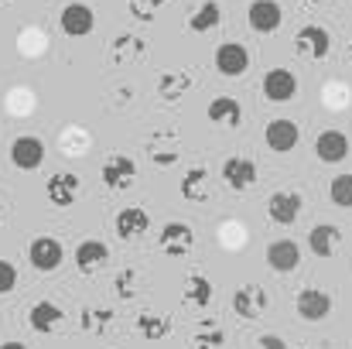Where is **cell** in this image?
<instances>
[{
  "label": "cell",
  "mask_w": 352,
  "mask_h": 349,
  "mask_svg": "<svg viewBox=\"0 0 352 349\" xmlns=\"http://www.w3.org/2000/svg\"><path fill=\"white\" fill-rule=\"evenodd\" d=\"M294 52L308 62H322L329 52H332V34L322 28V24H308L294 34Z\"/></svg>",
  "instance_id": "6da1fadb"
},
{
  "label": "cell",
  "mask_w": 352,
  "mask_h": 349,
  "mask_svg": "<svg viewBox=\"0 0 352 349\" xmlns=\"http://www.w3.org/2000/svg\"><path fill=\"white\" fill-rule=\"evenodd\" d=\"M28 260H31L34 271L48 274V271H58V267H62L65 250H62V243H58L55 236H34V240L28 243Z\"/></svg>",
  "instance_id": "7a4b0ae2"
},
{
  "label": "cell",
  "mask_w": 352,
  "mask_h": 349,
  "mask_svg": "<svg viewBox=\"0 0 352 349\" xmlns=\"http://www.w3.org/2000/svg\"><path fill=\"white\" fill-rule=\"evenodd\" d=\"M301 209H305L301 192L280 189V192H274V195L267 199V216H270V223H277V226H294L298 216H301Z\"/></svg>",
  "instance_id": "3957f363"
},
{
  "label": "cell",
  "mask_w": 352,
  "mask_h": 349,
  "mask_svg": "<svg viewBox=\"0 0 352 349\" xmlns=\"http://www.w3.org/2000/svg\"><path fill=\"white\" fill-rule=\"evenodd\" d=\"M298 264H301V243L298 240L284 236V240L267 243V267L274 274H291V271H298Z\"/></svg>",
  "instance_id": "277c9868"
},
{
  "label": "cell",
  "mask_w": 352,
  "mask_h": 349,
  "mask_svg": "<svg viewBox=\"0 0 352 349\" xmlns=\"http://www.w3.org/2000/svg\"><path fill=\"white\" fill-rule=\"evenodd\" d=\"M216 72L223 76V79H239L246 69H250V52H246V45H239V41H226V45H219L216 48Z\"/></svg>",
  "instance_id": "5b68a950"
},
{
  "label": "cell",
  "mask_w": 352,
  "mask_h": 349,
  "mask_svg": "<svg viewBox=\"0 0 352 349\" xmlns=\"http://www.w3.org/2000/svg\"><path fill=\"white\" fill-rule=\"evenodd\" d=\"M280 21H284V10H280L277 0H253L250 10H246V24L256 34H274L280 28Z\"/></svg>",
  "instance_id": "8992f818"
},
{
  "label": "cell",
  "mask_w": 352,
  "mask_h": 349,
  "mask_svg": "<svg viewBox=\"0 0 352 349\" xmlns=\"http://www.w3.org/2000/svg\"><path fill=\"white\" fill-rule=\"evenodd\" d=\"M58 24H62V31H65L69 38H86V34L96 28V10H93L89 3H65Z\"/></svg>",
  "instance_id": "52a82bcc"
},
{
  "label": "cell",
  "mask_w": 352,
  "mask_h": 349,
  "mask_svg": "<svg viewBox=\"0 0 352 349\" xmlns=\"http://www.w3.org/2000/svg\"><path fill=\"white\" fill-rule=\"evenodd\" d=\"M263 140H267V147H270V151L287 154V151H294V147H298V140H301V127H298L294 120H287V116L270 120V123H267V130H263Z\"/></svg>",
  "instance_id": "ba28073f"
},
{
  "label": "cell",
  "mask_w": 352,
  "mask_h": 349,
  "mask_svg": "<svg viewBox=\"0 0 352 349\" xmlns=\"http://www.w3.org/2000/svg\"><path fill=\"white\" fill-rule=\"evenodd\" d=\"M10 161H14V168H21V171L41 168V161H45V140H41V137H31V134L14 137V144H10Z\"/></svg>",
  "instance_id": "9c48e42d"
},
{
  "label": "cell",
  "mask_w": 352,
  "mask_h": 349,
  "mask_svg": "<svg viewBox=\"0 0 352 349\" xmlns=\"http://www.w3.org/2000/svg\"><path fill=\"white\" fill-rule=\"evenodd\" d=\"M263 96L270 103H291L298 96V76L291 69H270L263 76Z\"/></svg>",
  "instance_id": "30bf717a"
},
{
  "label": "cell",
  "mask_w": 352,
  "mask_h": 349,
  "mask_svg": "<svg viewBox=\"0 0 352 349\" xmlns=\"http://www.w3.org/2000/svg\"><path fill=\"white\" fill-rule=\"evenodd\" d=\"M267 305H270V298H267V291L260 284H243L233 295V312L239 319H246V322L260 319L267 312Z\"/></svg>",
  "instance_id": "8fae6325"
},
{
  "label": "cell",
  "mask_w": 352,
  "mask_h": 349,
  "mask_svg": "<svg viewBox=\"0 0 352 349\" xmlns=\"http://www.w3.org/2000/svg\"><path fill=\"white\" fill-rule=\"evenodd\" d=\"M157 246L168 257H185L195 246V233L188 223H164V230L157 233Z\"/></svg>",
  "instance_id": "7c38bea8"
},
{
  "label": "cell",
  "mask_w": 352,
  "mask_h": 349,
  "mask_svg": "<svg viewBox=\"0 0 352 349\" xmlns=\"http://www.w3.org/2000/svg\"><path fill=\"white\" fill-rule=\"evenodd\" d=\"M294 308H298V315H301L305 322H322V319H329V312H332V298H329V291H322V288H305V291H298Z\"/></svg>",
  "instance_id": "4fadbf2b"
},
{
  "label": "cell",
  "mask_w": 352,
  "mask_h": 349,
  "mask_svg": "<svg viewBox=\"0 0 352 349\" xmlns=\"http://www.w3.org/2000/svg\"><path fill=\"white\" fill-rule=\"evenodd\" d=\"M315 154L322 165H339L349 158V137L342 130H322L315 137Z\"/></svg>",
  "instance_id": "5bb4252c"
},
{
  "label": "cell",
  "mask_w": 352,
  "mask_h": 349,
  "mask_svg": "<svg viewBox=\"0 0 352 349\" xmlns=\"http://www.w3.org/2000/svg\"><path fill=\"white\" fill-rule=\"evenodd\" d=\"M256 178H260V171H256V165H253L250 158H226V161H223V182H226L233 192L253 189Z\"/></svg>",
  "instance_id": "9a60e30c"
},
{
  "label": "cell",
  "mask_w": 352,
  "mask_h": 349,
  "mask_svg": "<svg viewBox=\"0 0 352 349\" xmlns=\"http://www.w3.org/2000/svg\"><path fill=\"white\" fill-rule=\"evenodd\" d=\"M45 195H48V202L58 206V209L72 206L76 195H79V175H72V171H58V175H52V178L45 182Z\"/></svg>",
  "instance_id": "2e32d148"
},
{
  "label": "cell",
  "mask_w": 352,
  "mask_h": 349,
  "mask_svg": "<svg viewBox=\"0 0 352 349\" xmlns=\"http://www.w3.org/2000/svg\"><path fill=\"white\" fill-rule=\"evenodd\" d=\"M100 178H103V185H107V189L123 192V189H130V185H133V178H137V165H133V158L117 154V158H110V161L103 165Z\"/></svg>",
  "instance_id": "e0dca14e"
},
{
  "label": "cell",
  "mask_w": 352,
  "mask_h": 349,
  "mask_svg": "<svg viewBox=\"0 0 352 349\" xmlns=\"http://www.w3.org/2000/svg\"><path fill=\"white\" fill-rule=\"evenodd\" d=\"M72 260H76V267H79L82 274H96V271L110 260V246H107L103 240H82V243L76 246Z\"/></svg>",
  "instance_id": "ac0fdd59"
},
{
  "label": "cell",
  "mask_w": 352,
  "mask_h": 349,
  "mask_svg": "<svg viewBox=\"0 0 352 349\" xmlns=\"http://www.w3.org/2000/svg\"><path fill=\"white\" fill-rule=\"evenodd\" d=\"M117 236L120 240H140L144 233L151 230V216L140 209V206H126L123 213L117 216Z\"/></svg>",
  "instance_id": "d6986e66"
},
{
  "label": "cell",
  "mask_w": 352,
  "mask_h": 349,
  "mask_svg": "<svg viewBox=\"0 0 352 349\" xmlns=\"http://www.w3.org/2000/svg\"><path fill=\"white\" fill-rule=\"evenodd\" d=\"M206 116H209L216 127H239V123H243V107H239L236 96H216V100L209 103Z\"/></svg>",
  "instance_id": "ffe728a7"
},
{
  "label": "cell",
  "mask_w": 352,
  "mask_h": 349,
  "mask_svg": "<svg viewBox=\"0 0 352 349\" xmlns=\"http://www.w3.org/2000/svg\"><path fill=\"white\" fill-rule=\"evenodd\" d=\"M62 319H65V312H62L55 302H38V305H31V312H28V326H31L34 332H55Z\"/></svg>",
  "instance_id": "44dd1931"
},
{
  "label": "cell",
  "mask_w": 352,
  "mask_h": 349,
  "mask_svg": "<svg viewBox=\"0 0 352 349\" xmlns=\"http://www.w3.org/2000/svg\"><path fill=\"white\" fill-rule=\"evenodd\" d=\"M339 243H342V230L332 226V223H322L308 233V246H311L315 257H332L339 250Z\"/></svg>",
  "instance_id": "7402d4cb"
},
{
  "label": "cell",
  "mask_w": 352,
  "mask_h": 349,
  "mask_svg": "<svg viewBox=\"0 0 352 349\" xmlns=\"http://www.w3.org/2000/svg\"><path fill=\"white\" fill-rule=\"evenodd\" d=\"M219 21H223V7H219L216 0H206V3H199V7L188 14V31L209 34V31L219 28Z\"/></svg>",
  "instance_id": "603a6c76"
},
{
  "label": "cell",
  "mask_w": 352,
  "mask_h": 349,
  "mask_svg": "<svg viewBox=\"0 0 352 349\" xmlns=\"http://www.w3.org/2000/svg\"><path fill=\"white\" fill-rule=\"evenodd\" d=\"M188 89H192V72H164L157 83V93L164 103H178Z\"/></svg>",
  "instance_id": "cb8c5ba5"
},
{
  "label": "cell",
  "mask_w": 352,
  "mask_h": 349,
  "mask_svg": "<svg viewBox=\"0 0 352 349\" xmlns=\"http://www.w3.org/2000/svg\"><path fill=\"white\" fill-rule=\"evenodd\" d=\"M209 195V168H188L182 178V199L185 202H202Z\"/></svg>",
  "instance_id": "d4e9b609"
},
{
  "label": "cell",
  "mask_w": 352,
  "mask_h": 349,
  "mask_svg": "<svg viewBox=\"0 0 352 349\" xmlns=\"http://www.w3.org/2000/svg\"><path fill=\"white\" fill-rule=\"evenodd\" d=\"M212 295H216V288H212V281L206 274H188V281H185V302L188 305L209 308L212 305Z\"/></svg>",
  "instance_id": "484cf974"
},
{
  "label": "cell",
  "mask_w": 352,
  "mask_h": 349,
  "mask_svg": "<svg viewBox=\"0 0 352 349\" xmlns=\"http://www.w3.org/2000/svg\"><path fill=\"white\" fill-rule=\"evenodd\" d=\"M137 332L144 339H164L171 332V319L161 315V312H140L137 315Z\"/></svg>",
  "instance_id": "4316f807"
},
{
  "label": "cell",
  "mask_w": 352,
  "mask_h": 349,
  "mask_svg": "<svg viewBox=\"0 0 352 349\" xmlns=\"http://www.w3.org/2000/svg\"><path fill=\"white\" fill-rule=\"evenodd\" d=\"M329 199L339 209H352V175H336L329 182Z\"/></svg>",
  "instance_id": "83f0119b"
},
{
  "label": "cell",
  "mask_w": 352,
  "mask_h": 349,
  "mask_svg": "<svg viewBox=\"0 0 352 349\" xmlns=\"http://www.w3.org/2000/svg\"><path fill=\"white\" fill-rule=\"evenodd\" d=\"M137 284H140V271L126 267V271H120V274H117V295L123 298V302H130V298L140 291Z\"/></svg>",
  "instance_id": "f1b7e54d"
},
{
  "label": "cell",
  "mask_w": 352,
  "mask_h": 349,
  "mask_svg": "<svg viewBox=\"0 0 352 349\" xmlns=\"http://www.w3.org/2000/svg\"><path fill=\"white\" fill-rule=\"evenodd\" d=\"M120 55H123V62L133 59V55H144V41H137L133 34H120L113 41V59H120Z\"/></svg>",
  "instance_id": "f546056e"
},
{
  "label": "cell",
  "mask_w": 352,
  "mask_h": 349,
  "mask_svg": "<svg viewBox=\"0 0 352 349\" xmlns=\"http://www.w3.org/2000/svg\"><path fill=\"white\" fill-rule=\"evenodd\" d=\"M223 343H226L223 329H209V332H195V339H192V349H219Z\"/></svg>",
  "instance_id": "4dcf8cb0"
},
{
  "label": "cell",
  "mask_w": 352,
  "mask_h": 349,
  "mask_svg": "<svg viewBox=\"0 0 352 349\" xmlns=\"http://www.w3.org/2000/svg\"><path fill=\"white\" fill-rule=\"evenodd\" d=\"M161 3H164V0H130V14H133L137 21H154V14H157Z\"/></svg>",
  "instance_id": "1f68e13d"
},
{
  "label": "cell",
  "mask_w": 352,
  "mask_h": 349,
  "mask_svg": "<svg viewBox=\"0 0 352 349\" xmlns=\"http://www.w3.org/2000/svg\"><path fill=\"white\" fill-rule=\"evenodd\" d=\"M107 322H110V312H107V308H86V312H82V329H86V332L103 329Z\"/></svg>",
  "instance_id": "d6a6232c"
},
{
  "label": "cell",
  "mask_w": 352,
  "mask_h": 349,
  "mask_svg": "<svg viewBox=\"0 0 352 349\" xmlns=\"http://www.w3.org/2000/svg\"><path fill=\"white\" fill-rule=\"evenodd\" d=\"M17 288V267L10 260H0V295H10Z\"/></svg>",
  "instance_id": "836d02e7"
},
{
  "label": "cell",
  "mask_w": 352,
  "mask_h": 349,
  "mask_svg": "<svg viewBox=\"0 0 352 349\" xmlns=\"http://www.w3.org/2000/svg\"><path fill=\"white\" fill-rule=\"evenodd\" d=\"M256 346H260V349H287V346H284V339H280V336H274V332L260 336V339H256Z\"/></svg>",
  "instance_id": "e575fe53"
},
{
  "label": "cell",
  "mask_w": 352,
  "mask_h": 349,
  "mask_svg": "<svg viewBox=\"0 0 352 349\" xmlns=\"http://www.w3.org/2000/svg\"><path fill=\"white\" fill-rule=\"evenodd\" d=\"M0 349H28V346H24V343H3Z\"/></svg>",
  "instance_id": "d590c367"
},
{
  "label": "cell",
  "mask_w": 352,
  "mask_h": 349,
  "mask_svg": "<svg viewBox=\"0 0 352 349\" xmlns=\"http://www.w3.org/2000/svg\"><path fill=\"white\" fill-rule=\"evenodd\" d=\"M0 223H3V206H0Z\"/></svg>",
  "instance_id": "8d00e7d4"
},
{
  "label": "cell",
  "mask_w": 352,
  "mask_h": 349,
  "mask_svg": "<svg viewBox=\"0 0 352 349\" xmlns=\"http://www.w3.org/2000/svg\"><path fill=\"white\" fill-rule=\"evenodd\" d=\"M349 59H352V41H349Z\"/></svg>",
  "instance_id": "74e56055"
},
{
  "label": "cell",
  "mask_w": 352,
  "mask_h": 349,
  "mask_svg": "<svg viewBox=\"0 0 352 349\" xmlns=\"http://www.w3.org/2000/svg\"><path fill=\"white\" fill-rule=\"evenodd\" d=\"M0 3H3V0H0Z\"/></svg>",
  "instance_id": "f35d334b"
}]
</instances>
